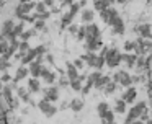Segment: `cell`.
Listing matches in <instances>:
<instances>
[{"instance_id": "obj_18", "label": "cell", "mask_w": 152, "mask_h": 124, "mask_svg": "<svg viewBox=\"0 0 152 124\" xmlns=\"http://www.w3.org/2000/svg\"><path fill=\"white\" fill-rule=\"evenodd\" d=\"M110 82H111V78H110L108 75H102V77L95 82V88H96V90H103V88H105Z\"/></svg>"}, {"instance_id": "obj_13", "label": "cell", "mask_w": 152, "mask_h": 124, "mask_svg": "<svg viewBox=\"0 0 152 124\" xmlns=\"http://www.w3.org/2000/svg\"><path fill=\"white\" fill-rule=\"evenodd\" d=\"M44 98L49 101H56L57 98H59V90H57V87H49L44 90Z\"/></svg>"}, {"instance_id": "obj_12", "label": "cell", "mask_w": 152, "mask_h": 124, "mask_svg": "<svg viewBox=\"0 0 152 124\" xmlns=\"http://www.w3.org/2000/svg\"><path fill=\"white\" fill-rule=\"evenodd\" d=\"M43 65H41V62L39 61H34V62H31L30 64V74L33 75V77H41V74H43Z\"/></svg>"}, {"instance_id": "obj_42", "label": "cell", "mask_w": 152, "mask_h": 124, "mask_svg": "<svg viewBox=\"0 0 152 124\" xmlns=\"http://www.w3.org/2000/svg\"><path fill=\"white\" fill-rule=\"evenodd\" d=\"M2 82H10V75H8V74H5L4 77H2Z\"/></svg>"}, {"instance_id": "obj_22", "label": "cell", "mask_w": 152, "mask_h": 124, "mask_svg": "<svg viewBox=\"0 0 152 124\" xmlns=\"http://www.w3.org/2000/svg\"><path fill=\"white\" fill-rule=\"evenodd\" d=\"M83 75H79V78H75V80H70V88L75 91H82V80H83Z\"/></svg>"}, {"instance_id": "obj_27", "label": "cell", "mask_w": 152, "mask_h": 124, "mask_svg": "<svg viewBox=\"0 0 152 124\" xmlns=\"http://www.w3.org/2000/svg\"><path fill=\"white\" fill-rule=\"evenodd\" d=\"M28 88H30V91H39V80L36 77H33L28 82Z\"/></svg>"}, {"instance_id": "obj_15", "label": "cell", "mask_w": 152, "mask_h": 124, "mask_svg": "<svg viewBox=\"0 0 152 124\" xmlns=\"http://www.w3.org/2000/svg\"><path fill=\"white\" fill-rule=\"evenodd\" d=\"M121 59H123V62L128 64L129 69H132L136 65V62H137V55L136 54H121Z\"/></svg>"}, {"instance_id": "obj_2", "label": "cell", "mask_w": 152, "mask_h": 124, "mask_svg": "<svg viewBox=\"0 0 152 124\" xmlns=\"http://www.w3.org/2000/svg\"><path fill=\"white\" fill-rule=\"evenodd\" d=\"M121 54H119V51L118 49H115V47H111V49H108V52H106V65H108L110 69H115V67H118L119 64H121Z\"/></svg>"}, {"instance_id": "obj_37", "label": "cell", "mask_w": 152, "mask_h": 124, "mask_svg": "<svg viewBox=\"0 0 152 124\" xmlns=\"http://www.w3.org/2000/svg\"><path fill=\"white\" fill-rule=\"evenodd\" d=\"M34 8H36L38 13H44V12H46V3H38Z\"/></svg>"}, {"instance_id": "obj_21", "label": "cell", "mask_w": 152, "mask_h": 124, "mask_svg": "<svg viewBox=\"0 0 152 124\" xmlns=\"http://www.w3.org/2000/svg\"><path fill=\"white\" fill-rule=\"evenodd\" d=\"M85 49L96 52L98 49H102V41H85Z\"/></svg>"}, {"instance_id": "obj_43", "label": "cell", "mask_w": 152, "mask_h": 124, "mask_svg": "<svg viewBox=\"0 0 152 124\" xmlns=\"http://www.w3.org/2000/svg\"><path fill=\"white\" fill-rule=\"evenodd\" d=\"M131 124H145V123H144L142 119H136V121H132Z\"/></svg>"}, {"instance_id": "obj_5", "label": "cell", "mask_w": 152, "mask_h": 124, "mask_svg": "<svg viewBox=\"0 0 152 124\" xmlns=\"http://www.w3.org/2000/svg\"><path fill=\"white\" fill-rule=\"evenodd\" d=\"M100 28L95 25V23H90L87 26V36H85V41H100Z\"/></svg>"}, {"instance_id": "obj_32", "label": "cell", "mask_w": 152, "mask_h": 124, "mask_svg": "<svg viewBox=\"0 0 152 124\" xmlns=\"http://www.w3.org/2000/svg\"><path fill=\"white\" fill-rule=\"evenodd\" d=\"M87 36V26H80L79 31H77V39H85Z\"/></svg>"}, {"instance_id": "obj_33", "label": "cell", "mask_w": 152, "mask_h": 124, "mask_svg": "<svg viewBox=\"0 0 152 124\" xmlns=\"http://www.w3.org/2000/svg\"><path fill=\"white\" fill-rule=\"evenodd\" d=\"M134 47H136V42L134 41H126L124 42V51H134Z\"/></svg>"}, {"instance_id": "obj_8", "label": "cell", "mask_w": 152, "mask_h": 124, "mask_svg": "<svg viewBox=\"0 0 152 124\" xmlns=\"http://www.w3.org/2000/svg\"><path fill=\"white\" fill-rule=\"evenodd\" d=\"M111 28H113V33H115V34H124V23H123V20L119 15L113 20Z\"/></svg>"}, {"instance_id": "obj_20", "label": "cell", "mask_w": 152, "mask_h": 124, "mask_svg": "<svg viewBox=\"0 0 152 124\" xmlns=\"http://www.w3.org/2000/svg\"><path fill=\"white\" fill-rule=\"evenodd\" d=\"M69 106H70L72 111L79 113V111H82V108H83V100H80V98H74V100L69 103Z\"/></svg>"}, {"instance_id": "obj_46", "label": "cell", "mask_w": 152, "mask_h": 124, "mask_svg": "<svg viewBox=\"0 0 152 124\" xmlns=\"http://www.w3.org/2000/svg\"><path fill=\"white\" fill-rule=\"evenodd\" d=\"M118 3H124V2H128V0H116Z\"/></svg>"}, {"instance_id": "obj_24", "label": "cell", "mask_w": 152, "mask_h": 124, "mask_svg": "<svg viewBox=\"0 0 152 124\" xmlns=\"http://www.w3.org/2000/svg\"><path fill=\"white\" fill-rule=\"evenodd\" d=\"M93 18H95L93 10H83V12H82V21L83 23H92Z\"/></svg>"}, {"instance_id": "obj_17", "label": "cell", "mask_w": 152, "mask_h": 124, "mask_svg": "<svg viewBox=\"0 0 152 124\" xmlns=\"http://www.w3.org/2000/svg\"><path fill=\"white\" fill-rule=\"evenodd\" d=\"M93 3H95V10H96V12H103V10L110 8L111 0H93Z\"/></svg>"}, {"instance_id": "obj_29", "label": "cell", "mask_w": 152, "mask_h": 124, "mask_svg": "<svg viewBox=\"0 0 152 124\" xmlns=\"http://www.w3.org/2000/svg\"><path fill=\"white\" fill-rule=\"evenodd\" d=\"M12 31H13V23H12V21H5V25H4V33H2V34H4V36H10Z\"/></svg>"}, {"instance_id": "obj_47", "label": "cell", "mask_w": 152, "mask_h": 124, "mask_svg": "<svg viewBox=\"0 0 152 124\" xmlns=\"http://www.w3.org/2000/svg\"><path fill=\"white\" fill-rule=\"evenodd\" d=\"M0 90H2V82H0Z\"/></svg>"}, {"instance_id": "obj_7", "label": "cell", "mask_w": 152, "mask_h": 124, "mask_svg": "<svg viewBox=\"0 0 152 124\" xmlns=\"http://www.w3.org/2000/svg\"><path fill=\"white\" fill-rule=\"evenodd\" d=\"M79 8H80V3H72V5H70V10L64 15V18H62V26L70 25V21L74 20V16H75L77 12H79Z\"/></svg>"}, {"instance_id": "obj_1", "label": "cell", "mask_w": 152, "mask_h": 124, "mask_svg": "<svg viewBox=\"0 0 152 124\" xmlns=\"http://www.w3.org/2000/svg\"><path fill=\"white\" fill-rule=\"evenodd\" d=\"M145 108H147V103H145V101H139L137 104H134V106H132L131 109H129L128 117H126L124 124H131L132 121L139 119V117L142 116V113L145 111Z\"/></svg>"}, {"instance_id": "obj_3", "label": "cell", "mask_w": 152, "mask_h": 124, "mask_svg": "<svg viewBox=\"0 0 152 124\" xmlns=\"http://www.w3.org/2000/svg\"><path fill=\"white\" fill-rule=\"evenodd\" d=\"M113 80H115L118 85H121V87H126V88L132 87V77L126 70H118L115 74V77H113Z\"/></svg>"}, {"instance_id": "obj_23", "label": "cell", "mask_w": 152, "mask_h": 124, "mask_svg": "<svg viewBox=\"0 0 152 124\" xmlns=\"http://www.w3.org/2000/svg\"><path fill=\"white\" fill-rule=\"evenodd\" d=\"M126 101L123 100H116V106H115V113H118V114H124L126 113Z\"/></svg>"}, {"instance_id": "obj_10", "label": "cell", "mask_w": 152, "mask_h": 124, "mask_svg": "<svg viewBox=\"0 0 152 124\" xmlns=\"http://www.w3.org/2000/svg\"><path fill=\"white\" fill-rule=\"evenodd\" d=\"M137 33L141 38H149L152 39V26L149 25V23H144V25L137 26Z\"/></svg>"}, {"instance_id": "obj_41", "label": "cell", "mask_w": 152, "mask_h": 124, "mask_svg": "<svg viewBox=\"0 0 152 124\" xmlns=\"http://www.w3.org/2000/svg\"><path fill=\"white\" fill-rule=\"evenodd\" d=\"M31 34H33V33H31V31H28V33H23L21 36H23V39L26 41V39H30V38H31Z\"/></svg>"}, {"instance_id": "obj_4", "label": "cell", "mask_w": 152, "mask_h": 124, "mask_svg": "<svg viewBox=\"0 0 152 124\" xmlns=\"http://www.w3.org/2000/svg\"><path fill=\"white\" fill-rule=\"evenodd\" d=\"M38 108H39L41 113H43L44 116H48V117H53L54 114H56V111H57V108L54 106V104H51V101L46 100V98H43V100L38 103Z\"/></svg>"}, {"instance_id": "obj_40", "label": "cell", "mask_w": 152, "mask_h": 124, "mask_svg": "<svg viewBox=\"0 0 152 124\" xmlns=\"http://www.w3.org/2000/svg\"><path fill=\"white\" fill-rule=\"evenodd\" d=\"M43 28H44V20H39L36 23V29H43Z\"/></svg>"}, {"instance_id": "obj_45", "label": "cell", "mask_w": 152, "mask_h": 124, "mask_svg": "<svg viewBox=\"0 0 152 124\" xmlns=\"http://www.w3.org/2000/svg\"><path fill=\"white\" fill-rule=\"evenodd\" d=\"M79 3H80V7H83V5H85V3H87V0H80Z\"/></svg>"}, {"instance_id": "obj_26", "label": "cell", "mask_w": 152, "mask_h": 124, "mask_svg": "<svg viewBox=\"0 0 152 124\" xmlns=\"http://www.w3.org/2000/svg\"><path fill=\"white\" fill-rule=\"evenodd\" d=\"M28 74H30V70H28L26 67H23V65H21V67L18 69V72H17V75H15V78H13V80H15V82H20L21 78H25Z\"/></svg>"}, {"instance_id": "obj_34", "label": "cell", "mask_w": 152, "mask_h": 124, "mask_svg": "<svg viewBox=\"0 0 152 124\" xmlns=\"http://www.w3.org/2000/svg\"><path fill=\"white\" fill-rule=\"evenodd\" d=\"M18 95L21 96V100H23V101H30V96H28V93L23 90V88H18Z\"/></svg>"}, {"instance_id": "obj_30", "label": "cell", "mask_w": 152, "mask_h": 124, "mask_svg": "<svg viewBox=\"0 0 152 124\" xmlns=\"http://www.w3.org/2000/svg\"><path fill=\"white\" fill-rule=\"evenodd\" d=\"M5 114H7V108H5V104L0 101V124H7Z\"/></svg>"}, {"instance_id": "obj_38", "label": "cell", "mask_w": 152, "mask_h": 124, "mask_svg": "<svg viewBox=\"0 0 152 124\" xmlns=\"http://www.w3.org/2000/svg\"><path fill=\"white\" fill-rule=\"evenodd\" d=\"M77 31H79V26H75V25H70V26H69V33L77 34Z\"/></svg>"}, {"instance_id": "obj_19", "label": "cell", "mask_w": 152, "mask_h": 124, "mask_svg": "<svg viewBox=\"0 0 152 124\" xmlns=\"http://www.w3.org/2000/svg\"><path fill=\"white\" fill-rule=\"evenodd\" d=\"M33 8H34V3H21V5L18 7V10H17V15L21 18L25 13H28L30 10H33Z\"/></svg>"}, {"instance_id": "obj_14", "label": "cell", "mask_w": 152, "mask_h": 124, "mask_svg": "<svg viewBox=\"0 0 152 124\" xmlns=\"http://www.w3.org/2000/svg\"><path fill=\"white\" fill-rule=\"evenodd\" d=\"M96 113H98L100 119H105L106 114L110 113V104L106 103V101H102V103H98V106H96Z\"/></svg>"}, {"instance_id": "obj_28", "label": "cell", "mask_w": 152, "mask_h": 124, "mask_svg": "<svg viewBox=\"0 0 152 124\" xmlns=\"http://www.w3.org/2000/svg\"><path fill=\"white\" fill-rule=\"evenodd\" d=\"M92 87H95V82H93L92 78L88 77V78H87V83L83 85V88H82V95H87V93L90 91V88H92Z\"/></svg>"}, {"instance_id": "obj_39", "label": "cell", "mask_w": 152, "mask_h": 124, "mask_svg": "<svg viewBox=\"0 0 152 124\" xmlns=\"http://www.w3.org/2000/svg\"><path fill=\"white\" fill-rule=\"evenodd\" d=\"M8 65H10V64H8V62L5 61V59H4V61H0V69H2V70H4V69H7Z\"/></svg>"}, {"instance_id": "obj_44", "label": "cell", "mask_w": 152, "mask_h": 124, "mask_svg": "<svg viewBox=\"0 0 152 124\" xmlns=\"http://www.w3.org/2000/svg\"><path fill=\"white\" fill-rule=\"evenodd\" d=\"M102 124H116L115 121H105V119H102Z\"/></svg>"}, {"instance_id": "obj_35", "label": "cell", "mask_w": 152, "mask_h": 124, "mask_svg": "<svg viewBox=\"0 0 152 124\" xmlns=\"http://www.w3.org/2000/svg\"><path fill=\"white\" fill-rule=\"evenodd\" d=\"M74 65H75V67L79 69V70H82V69H83V65H85V61H83L82 57H80V59H75V62H74Z\"/></svg>"}, {"instance_id": "obj_16", "label": "cell", "mask_w": 152, "mask_h": 124, "mask_svg": "<svg viewBox=\"0 0 152 124\" xmlns=\"http://www.w3.org/2000/svg\"><path fill=\"white\" fill-rule=\"evenodd\" d=\"M67 77H69L70 80L79 78V69H77L72 62H67Z\"/></svg>"}, {"instance_id": "obj_31", "label": "cell", "mask_w": 152, "mask_h": 124, "mask_svg": "<svg viewBox=\"0 0 152 124\" xmlns=\"http://www.w3.org/2000/svg\"><path fill=\"white\" fill-rule=\"evenodd\" d=\"M116 87H118V83H116V82L113 80V82H110V83L106 85V87L103 88V90H105V93H106V95H110V93H115Z\"/></svg>"}, {"instance_id": "obj_9", "label": "cell", "mask_w": 152, "mask_h": 124, "mask_svg": "<svg viewBox=\"0 0 152 124\" xmlns=\"http://www.w3.org/2000/svg\"><path fill=\"white\" fill-rule=\"evenodd\" d=\"M82 59L85 61V64L88 65V67H95L98 55H96V52H93V51H87V54H83Z\"/></svg>"}, {"instance_id": "obj_6", "label": "cell", "mask_w": 152, "mask_h": 124, "mask_svg": "<svg viewBox=\"0 0 152 124\" xmlns=\"http://www.w3.org/2000/svg\"><path fill=\"white\" fill-rule=\"evenodd\" d=\"M100 16H102V20L106 23V25L111 26L113 20L118 16V12H116L115 8H111V7H110V8H106V10H103V12H100Z\"/></svg>"}, {"instance_id": "obj_36", "label": "cell", "mask_w": 152, "mask_h": 124, "mask_svg": "<svg viewBox=\"0 0 152 124\" xmlns=\"http://www.w3.org/2000/svg\"><path fill=\"white\" fill-rule=\"evenodd\" d=\"M18 49H20L21 52H28V51H30V46H28V42H26V41H23V42H20Z\"/></svg>"}, {"instance_id": "obj_25", "label": "cell", "mask_w": 152, "mask_h": 124, "mask_svg": "<svg viewBox=\"0 0 152 124\" xmlns=\"http://www.w3.org/2000/svg\"><path fill=\"white\" fill-rule=\"evenodd\" d=\"M41 77H43L44 80L48 82V83H54V80H56V75H54L53 72H49L48 69H43V74H41Z\"/></svg>"}, {"instance_id": "obj_11", "label": "cell", "mask_w": 152, "mask_h": 124, "mask_svg": "<svg viewBox=\"0 0 152 124\" xmlns=\"http://www.w3.org/2000/svg\"><path fill=\"white\" fill-rule=\"evenodd\" d=\"M136 96H137V90H136L134 87H128V90L124 91V95H123V100L126 101V103H134Z\"/></svg>"}]
</instances>
